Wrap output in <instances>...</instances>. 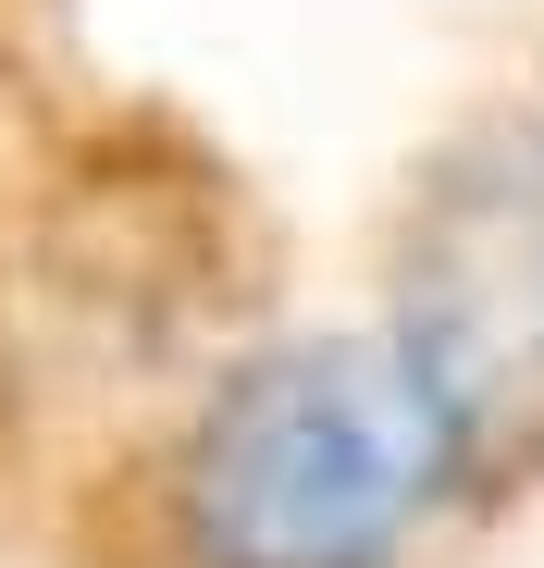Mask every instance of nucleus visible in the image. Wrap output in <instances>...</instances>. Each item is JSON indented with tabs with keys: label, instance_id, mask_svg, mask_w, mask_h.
Here are the masks:
<instances>
[{
	"label": "nucleus",
	"instance_id": "1",
	"mask_svg": "<svg viewBox=\"0 0 544 568\" xmlns=\"http://www.w3.org/2000/svg\"><path fill=\"white\" fill-rule=\"evenodd\" d=\"M459 420L396 334H285L173 457L187 568H396L459 495Z\"/></svg>",
	"mask_w": 544,
	"mask_h": 568
},
{
	"label": "nucleus",
	"instance_id": "2",
	"mask_svg": "<svg viewBox=\"0 0 544 568\" xmlns=\"http://www.w3.org/2000/svg\"><path fill=\"white\" fill-rule=\"evenodd\" d=\"M459 445H544V124H483L421 185L396 322Z\"/></svg>",
	"mask_w": 544,
	"mask_h": 568
}]
</instances>
